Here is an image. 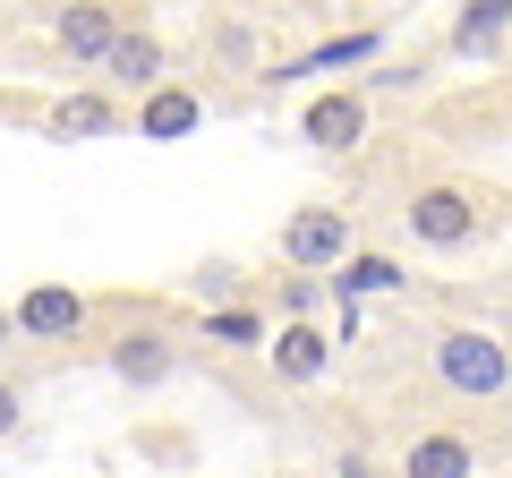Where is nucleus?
<instances>
[{
	"mask_svg": "<svg viewBox=\"0 0 512 478\" xmlns=\"http://www.w3.org/2000/svg\"><path fill=\"white\" fill-rule=\"evenodd\" d=\"M333 478H384V461L367 453V444H342V453H333Z\"/></svg>",
	"mask_w": 512,
	"mask_h": 478,
	"instance_id": "nucleus-19",
	"label": "nucleus"
},
{
	"mask_svg": "<svg viewBox=\"0 0 512 478\" xmlns=\"http://www.w3.org/2000/svg\"><path fill=\"white\" fill-rule=\"evenodd\" d=\"M325 291L333 299H376V291H410L402 257H384V248H350V257L325 265Z\"/></svg>",
	"mask_w": 512,
	"mask_h": 478,
	"instance_id": "nucleus-14",
	"label": "nucleus"
},
{
	"mask_svg": "<svg viewBox=\"0 0 512 478\" xmlns=\"http://www.w3.org/2000/svg\"><path fill=\"white\" fill-rule=\"evenodd\" d=\"M205 129V94L197 86H146L137 94V137H146V146H180V137H197Z\"/></svg>",
	"mask_w": 512,
	"mask_h": 478,
	"instance_id": "nucleus-10",
	"label": "nucleus"
},
{
	"mask_svg": "<svg viewBox=\"0 0 512 478\" xmlns=\"http://www.w3.org/2000/svg\"><path fill=\"white\" fill-rule=\"evenodd\" d=\"M197 299H214V308H222V299H239V274H231V265H205V274H197Z\"/></svg>",
	"mask_w": 512,
	"mask_h": 478,
	"instance_id": "nucleus-21",
	"label": "nucleus"
},
{
	"mask_svg": "<svg viewBox=\"0 0 512 478\" xmlns=\"http://www.w3.org/2000/svg\"><path fill=\"white\" fill-rule=\"evenodd\" d=\"M94 316L86 291H69V282H35V291L9 308V325H18V342H77Z\"/></svg>",
	"mask_w": 512,
	"mask_h": 478,
	"instance_id": "nucleus-6",
	"label": "nucleus"
},
{
	"mask_svg": "<svg viewBox=\"0 0 512 478\" xmlns=\"http://www.w3.org/2000/svg\"><path fill=\"white\" fill-rule=\"evenodd\" d=\"M384 478H487V453L461 427H410L402 453L384 461Z\"/></svg>",
	"mask_w": 512,
	"mask_h": 478,
	"instance_id": "nucleus-5",
	"label": "nucleus"
},
{
	"mask_svg": "<svg viewBox=\"0 0 512 478\" xmlns=\"http://www.w3.org/2000/svg\"><path fill=\"white\" fill-rule=\"evenodd\" d=\"M214 43H222L231 69H256V35H248V26H214Z\"/></svg>",
	"mask_w": 512,
	"mask_h": 478,
	"instance_id": "nucleus-18",
	"label": "nucleus"
},
{
	"mask_svg": "<svg viewBox=\"0 0 512 478\" xmlns=\"http://www.w3.org/2000/svg\"><path fill=\"white\" fill-rule=\"evenodd\" d=\"M453 52L478 60V69H504V52H512V0H461Z\"/></svg>",
	"mask_w": 512,
	"mask_h": 478,
	"instance_id": "nucleus-11",
	"label": "nucleus"
},
{
	"mask_svg": "<svg viewBox=\"0 0 512 478\" xmlns=\"http://www.w3.org/2000/svg\"><path fill=\"white\" fill-rule=\"evenodd\" d=\"M265 359H274L282 385H325V368H333V333L316 325V316H282V325H265Z\"/></svg>",
	"mask_w": 512,
	"mask_h": 478,
	"instance_id": "nucleus-7",
	"label": "nucleus"
},
{
	"mask_svg": "<svg viewBox=\"0 0 512 478\" xmlns=\"http://www.w3.org/2000/svg\"><path fill=\"white\" fill-rule=\"evenodd\" d=\"M128 111L111 103V94H60L52 111H43V137H60V146H86V137H120Z\"/></svg>",
	"mask_w": 512,
	"mask_h": 478,
	"instance_id": "nucleus-12",
	"label": "nucleus"
},
{
	"mask_svg": "<svg viewBox=\"0 0 512 478\" xmlns=\"http://www.w3.org/2000/svg\"><path fill=\"white\" fill-rule=\"evenodd\" d=\"M299 137H308L316 154H359V146H367V94H359V86L316 94V103L299 111Z\"/></svg>",
	"mask_w": 512,
	"mask_h": 478,
	"instance_id": "nucleus-8",
	"label": "nucleus"
},
{
	"mask_svg": "<svg viewBox=\"0 0 512 478\" xmlns=\"http://www.w3.org/2000/svg\"><path fill=\"white\" fill-rule=\"evenodd\" d=\"M316 299H325V291H316V274H291V282H282V316H316Z\"/></svg>",
	"mask_w": 512,
	"mask_h": 478,
	"instance_id": "nucleus-20",
	"label": "nucleus"
},
{
	"mask_svg": "<svg viewBox=\"0 0 512 478\" xmlns=\"http://www.w3.org/2000/svg\"><path fill=\"white\" fill-rule=\"evenodd\" d=\"M402 231L419 248H436V257H461L478 231H495V214H487V197L470 180H427V188L402 197Z\"/></svg>",
	"mask_w": 512,
	"mask_h": 478,
	"instance_id": "nucleus-2",
	"label": "nucleus"
},
{
	"mask_svg": "<svg viewBox=\"0 0 512 478\" xmlns=\"http://www.w3.org/2000/svg\"><path fill=\"white\" fill-rule=\"evenodd\" d=\"M94 69H103L120 94H146V86H163V77H171V52H163V35H154V26H120V35L103 43V60H94Z\"/></svg>",
	"mask_w": 512,
	"mask_h": 478,
	"instance_id": "nucleus-9",
	"label": "nucleus"
},
{
	"mask_svg": "<svg viewBox=\"0 0 512 478\" xmlns=\"http://www.w3.org/2000/svg\"><path fill=\"white\" fill-rule=\"evenodd\" d=\"M18 427H26V385H18V376H0V444L18 436Z\"/></svg>",
	"mask_w": 512,
	"mask_h": 478,
	"instance_id": "nucleus-17",
	"label": "nucleus"
},
{
	"mask_svg": "<svg viewBox=\"0 0 512 478\" xmlns=\"http://www.w3.org/2000/svg\"><path fill=\"white\" fill-rule=\"evenodd\" d=\"M376 52H384V35H376V26H359V35H333V43H316V52L282 60V69H256V77H274V86H299V77H333V69H359V60H376Z\"/></svg>",
	"mask_w": 512,
	"mask_h": 478,
	"instance_id": "nucleus-15",
	"label": "nucleus"
},
{
	"mask_svg": "<svg viewBox=\"0 0 512 478\" xmlns=\"http://www.w3.org/2000/svg\"><path fill=\"white\" fill-rule=\"evenodd\" d=\"M103 368L120 376L128 393H154V385H171L180 376V333L163 325V316H146V325H120L103 342Z\"/></svg>",
	"mask_w": 512,
	"mask_h": 478,
	"instance_id": "nucleus-4",
	"label": "nucleus"
},
{
	"mask_svg": "<svg viewBox=\"0 0 512 478\" xmlns=\"http://www.w3.org/2000/svg\"><path fill=\"white\" fill-rule=\"evenodd\" d=\"M111 35H120V9H111V0H69V9L52 18V43L77 60V69H94Z\"/></svg>",
	"mask_w": 512,
	"mask_h": 478,
	"instance_id": "nucleus-13",
	"label": "nucleus"
},
{
	"mask_svg": "<svg viewBox=\"0 0 512 478\" xmlns=\"http://www.w3.org/2000/svg\"><path fill=\"white\" fill-rule=\"evenodd\" d=\"M350 248H359V222H350V205H333V197L291 205V222H282V265H291V274H325V265L350 257Z\"/></svg>",
	"mask_w": 512,
	"mask_h": 478,
	"instance_id": "nucleus-3",
	"label": "nucleus"
},
{
	"mask_svg": "<svg viewBox=\"0 0 512 478\" xmlns=\"http://www.w3.org/2000/svg\"><path fill=\"white\" fill-rule=\"evenodd\" d=\"M205 342L214 350H265V316L239 308V299H222V308H205Z\"/></svg>",
	"mask_w": 512,
	"mask_h": 478,
	"instance_id": "nucleus-16",
	"label": "nucleus"
},
{
	"mask_svg": "<svg viewBox=\"0 0 512 478\" xmlns=\"http://www.w3.org/2000/svg\"><path fill=\"white\" fill-rule=\"evenodd\" d=\"M427 376H436L453 402L470 410H504L512 402V350H504V325H427Z\"/></svg>",
	"mask_w": 512,
	"mask_h": 478,
	"instance_id": "nucleus-1",
	"label": "nucleus"
},
{
	"mask_svg": "<svg viewBox=\"0 0 512 478\" xmlns=\"http://www.w3.org/2000/svg\"><path fill=\"white\" fill-rule=\"evenodd\" d=\"M9 342H18V325H9V308H0V350H9Z\"/></svg>",
	"mask_w": 512,
	"mask_h": 478,
	"instance_id": "nucleus-22",
	"label": "nucleus"
}]
</instances>
